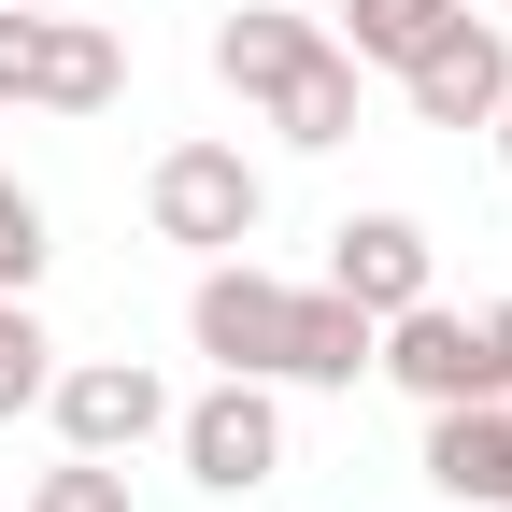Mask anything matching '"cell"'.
Masks as SVG:
<instances>
[{"label":"cell","mask_w":512,"mask_h":512,"mask_svg":"<svg viewBox=\"0 0 512 512\" xmlns=\"http://www.w3.org/2000/svg\"><path fill=\"white\" fill-rule=\"evenodd\" d=\"M185 342H200L214 370H256V384H356V370H370V313H356L342 285L256 271V256H200Z\"/></svg>","instance_id":"6da1fadb"},{"label":"cell","mask_w":512,"mask_h":512,"mask_svg":"<svg viewBox=\"0 0 512 512\" xmlns=\"http://www.w3.org/2000/svg\"><path fill=\"white\" fill-rule=\"evenodd\" d=\"M214 86H242L256 114H271V143H299V157L356 143V57L313 29L299 0H256V15L214 29Z\"/></svg>","instance_id":"7a4b0ae2"},{"label":"cell","mask_w":512,"mask_h":512,"mask_svg":"<svg viewBox=\"0 0 512 512\" xmlns=\"http://www.w3.org/2000/svg\"><path fill=\"white\" fill-rule=\"evenodd\" d=\"M370 370L384 384H413V399L441 413V399H512V299H399V313H384V328H370Z\"/></svg>","instance_id":"3957f363"},{"label":"cell","mask_w":512,"mask_h":512,"mask_svg":"<svg viewBox=\"0 0 512 512\" xmlns=\"http://www.w3.org/2000/svg\"><path fill=\"white\" fill-rule=\"evenodd\" d=\"M0 100H29V114H114L128 100V43L114 15H29V0H0Z\"/></svg>","instance_id":"277c9868"},{"label":"cell","mask_w":512,"mask_h":512,"mask_svg":"<svg viewBox=\"0 0 512 512\" xmlns=\"http://www.w3.org/2000/svg\"><path fill=\"white\" fill-rule=\"evenodd\" d=\"M256 214H271V171H256L242 143H171V157L143 171V228L185 242V256H242Z\"/></svg>","instance_id":"5b68a950"},{"label":"cell","mask_w":512,"mask_h":512,"mask_svg":"<svg viewBox=\"0 0 512 512\" xmlns=\"http://www.w3.org/2000/svg\"><path fill=\"white\" fill-rule=\"evenodd\" d=\"M171 456H185L200 498H256V484L285 470V399L256 370H214L200 399H171Z\"/></svg>","instance_id":"8992f818"},{"label":"cell","mask_w":512,"mask_h":512,"mask_svg":"<svg viewBox=\"0 0 512 512\" xmlns=\"http://www.w3.org/2000/svg\"><path fill=\"white\" fill-rule=\"evenodd\" d=\"M43 413H57V456H143V441H171V384L143 356H72L43 370Z\"/></svg>","instance_id":"52a82bcc"},{"label":"cell","mask_w":512,"mask_h":512,"mask_svg":"<svg viewBox=\"0 0 512 512\" xmlns=\"http://www.w3.org/2000/svg\"><path fill=\"white\" fill-rule=\"evenodd\" d=\"M313 285H342L370 328H384V313H399V299H427L441 271H427V228H413V214H342V228H328V271H313Z\"/></svg>","instance_id":"ba28073f"},{"label":"cell","mask_w":512,"mask_h":512,"mask_svg":"<svg viewBox=\"0 0 512 512\" xmlns=\"http://www.w3.org/2000/svg\"><path fill=\"white\" fill-rule=\"evenodd\" d=\"M399 86H413V114H427V128H484V114H498V86H512V43H498V15H456V29H441V43L413 57Z\"/></svg>","instance_id":"9c48e42d"},{"label":"cell","mask_w":512,"mask_h":512,"mask_svg":"<svg viewBox=\"0 0 512 512\" xmlns=\"http://www.w3.org/2000/svg\"><path fill=\"white\" fill-rule=\"evenodd\" d=\"M427 484L456 512H512V399H441L427 413Z\"/></svg>","instance_id":"30bf717a"},{"label":"cell","mask_w":512,"mask_h":512,"mask_svg":"<svg viewBox=\"0 0 512 512\" xmlns=\"http://www.w3.org/2000/svg\"><path fill=\"white\" fill-rule=\"evenodd\" d=\"M328 15H342L328 43L356 57V72H413V57H427L441 29H456V15H470V0H328Z\"/></svg>","instance_id":"8fae6325"},{"label":"cell","mask_w":512,"mask_h":512,"mask_svg":"<svg viewBox=\"0 0 512 512\" xmlns=\"http://www.w3.org/2000/svg\"><path fill=\"white\" fill-rule=\"evenodd\" d=\"M43 370H57L43 313H29V299H0V427H15V413H43Z\"/></svg>","instance_id":"7c38bea8"},{"label":"cell","mask_w":512,"mask_h":512,"mask_svg":"<svg viewBox=\"0 0 512 512\" xmlns=\"http://www.w3.org/2000/svg\"><path fill=\"white\" fill-rule=\"evenodd\" d=\"M43 256H57V228H43V200H29L15 171H0V299H29V285H43Z\"/></svg>","instance_id":"4fadbf2b"},{"label":"cell","mask_w":512,"mask_h":512,"mask_svg":"<svg viewBox=\"0 0 512 512\" xmlns=\"http://www.w3.org/2000/svg\"><path fill=\"white\" fill-rule=\"evenodd\" d=\"M29 512H128V456H57L29 484Z\"/></svg>","instance_id":"5bb4252c"},{"label":"cell","mask_w":512,"mask_h":512,"mask_svg":"<svg viewBox=\"0 0 512 512\" xmlns=\"http://www.w3.org/2000/svg\"><path fill=\"white\" fill-rule=\"evenodd\" d=\"M484 143H498V171H512V86H498V114H484Z\"/></svg>","instance_id":"9a60e30c"},{"label":"cell","mask_w":512,"mask_h":512,"mask_svg":"<svg viewBox=\"0 0 512 512\" xmlns=\"http://www.w3.org/2000/svg\"><path fill=\"white\" fill-rule=\"evenodd\" d=\"M29 15H72V0H29Z\"/></svg>","instance_id":"2e32d148"},{"label":"cell","mask_w":512,"mask_h":512,"mask_svg":"<svg viewBox=\"0 0 512 512\" xmlns=\"http://www.w3.org/2000/svg\"><path fill=\"white\" fill-rule=\"evenodd\" d=\"M299 15H328V0H299Z\"/></svg>","instance_id":"e0dca14e"}]
</instances>
